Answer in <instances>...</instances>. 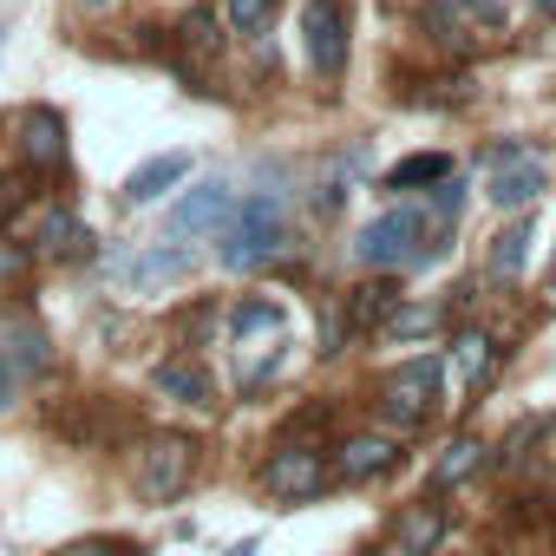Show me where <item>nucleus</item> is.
<instances>
[{
	"label": "nucleus",
	"mask_w": 556,
	"mask_h": 556,
	"mask_svg": "<svg viewBox=\"0 0 556 556\" xmlns=\"http://www.w3.org/2000/svg\"><path fill=\"white\" fill-rule=\"evenodd\" d=\"M302 34H308V60H315L321 73H341V60H348V21H341V0H308Z\"/></svg>",
	"instance_id": "nucleus-8"
},
{
	"label": "nucleus",
	"mask_w": 556,
	"mask_h": 556,
	"mask_svg": "<svg viewBox=\"0 0 556 556\" xmlns=\"http://www.w3.org/2000/svg\"><path fill=\"white\" fill-rule=\"evenodd\" d=\"M229 556H255V543H236V549H229Z\"/></svg>",
	"instance_id": "nucleus-26"
},
{
	"label": "nucleus",
	"mask_w": 556,
	"mask_h": 556,
	"mask_svg": "<svg viewBox=\"0 0 556 556\" xmlns=\"http://www.w3.org/2000/svg\"><path fill=\"white\" fill-rule=\"evenodd\" d=\"M53 556H138V543H125V536H79V543H66Z\"/></svg>",
	"instance_id": "nucleus-24"
},
{
	"label": "nucleus",
	"mask_w": 556,
	"mask_h": 556,
	"mask_svg": "<svg viewBox=\"0 0 556 556\" xmlns=\"http://www.w3.org/2000/svg\"><path fill=\"white\" fill-rule=\"evenodd\" d=\"M445 157L439 151H419V157H406V164H393L387 170V190H419V184H445Z\"/></svg>",
	"instance_id": "nucleus-18"
},
{
	"label": "nucleus",
	"mask_w": 556,
	"mask_h": 556,
	"mask_svg": "<svg viewBox=\"0 0 556 556\" xmlns=\"http://www.w3.org/2000/svg\"><path fill=\"white\" fill-rule=\"evenodd\" d=\"M268 249H275V197H255V203L242 210V223L223 236L216 262H223V268H255Z\"/></svg>",
	"instance_id": "nucleus-6"
},
{
	"label": "nucleus",
	"mask_w": 556,
	"mask_h": 556,
	"mask_svg": "<svg viewBox=\"0 0 556 556\" xmlns=\"http://www.w3.org/2000/svg\"><path fill=\"white\" fill-rule=\"evenodd\" d=\"M151 387H157L164 400L210 406V380H203V367H190V361H170V367H157V374H151Z\"/></svg>",
	"instance_id": "nucleus-13"
},
{
	"label": "nucleus",
	"mask_w": 556,
	"mask_h": 556,
	"mask_svg": "<svg viewBox=\"0 0 556 556\" xmlns=\"http://www.w3.org/2000/svg\"><path fill=\"white\" fill-rule=\"evenodd\" d=\"M0 361H8L14 374H47L53 354H47V334H40L34 321H14V328H8V354H0Z\"/></svg>",
	"instance_id": "nucleus-15"
},
{
	"label": "nucleus",
	"mask_w": 556,
	"mask_h": 556,
	"mask_svg": "<svg viewBox=\"0 0 556 556\" xmlns=\"http://www.w3.org/2000/svg\"><path fill=\"white\" fill-rule=\"evenodd\" d=\"M393 465V439H380V432H354V439H341V452H334V478H348V484H361V478H374V471H387Z\"/></svg>",
	"instance_id": "nucleus-10"
},
{
	"label": "nucleus",
	"mask_w": 556,
	"mask_h": 556,
	"mask_svg": "<svg viewBox=\"0 0 556 556\" xmlns=\"http://www.w3.org/2000/svg\"><path fill=\"white\" fill-rule=\"evenodd\" d=\"M400 308V289L393 282H367L354 295V328H387V315Z\"/></svg>",
	"instance_id": "nucleus-19"
},
{
	"label": "nucleus",
	"mask_w": 556,
	"mask_h": 556,
	"mask_svg": "<svg viewBox=\"0 0 556 556\" xmlns=\"http://www.w3.org/2000/svg\"><path fill=\"white\" fill-rule=\"evenodd\" d=\"M223 14H229L236 34H262L268 14H275V0H223Z\"/></svg>",
	"instance_id": "nucleus-23"
},
{
	"label": "nucleus",
	"mask_w": 556,
	"mask_h": 556,
	"mask_svg": "<svg viewBox=\"0 0 556 556\" xmlns=\"http://www.w3.org/2000/svg\"><path fill=\"white\" fill-rule=\"evenodd\" d=\"M387 334H400V341L439 334V308H393V315H387Z\"/></svg>",
	"instance_id": "nucleus-22"
},
{
	"label": "nucleus",
	"mask_w": 556,
	"mask_h": 556,
	"mask_svg": "<svg viewBox=\"0 0 556 556\" xmlns=\"http://www.w3.org/2000/svg\"><path fill=\"white\" fill-rule=\"evenodd\" d=\"M229 334H236V341H268V334H282V308H275V302H242V308L229 315Z\"/></svg>",
	"instance_id": "nucleus-17"
},
{
	"label": "nucleus",
	"mask_w": 556,
	"mask_h": 556,
	"mask_svg": "<svg viewBox=\"0 0 556 556\" xmlns=\"http://www.w3.org/2000/svg\"><path fill=\"white\" fill-rule=\"evenodd\" d=\"M484 164H491V203H497V210H523V203H536V190H543V164H536L530 151H517V144H491Z\"/></svg>",
	"instance_id": "nucleus-4"
},
{
	"label": "nucleus",
	"mask_w": 556,
	"mask_h": 556,
	"mask_svg": "<svg viewBox=\"0 0 556 556\" xmlns=\"http://www.w3.org/2000/svg\"><path fill=\"white\" fill-rule=\"evenodd\" d=\"M177 275H190V255L184 249H144L138 262H125V282L144 289V282H177Z\"/></svg>",
	"instance_id": "nucleus-14"
},
{
	"label": "nucleus",
	"mask_w": 556,
	"mask_h": 556,
	"mask_svg": "<svg viewBox=\"0 0 556 556\" xmlns=\"http://www.w3.org/2000/svg\"><path fill=\"white\" fill-rule=\"evenodd\" d=\"M321 484H328V465L315 445H275L262 465V491L275 504H308V497H321Z\"/></svg>",
	"instance_id": "nucleus-2"
},
{
	"label": "nucleus",
	"mask_w": 556,
	"mask_h": 556,
	"mask_svg": "<svg viewBox=\"0 0 556 556\" xmlns=\"http://www.w3.org/2000/svg\"><path fill=\"white\" fill-rule=\"evenodd\" d=\"M8 400H14V367L0 361V406H8Z\"/></svg>",
	"instance_id": "nucleus-25"
},
{
	"label": "nucleus",
	"mask_w": 556,
	"mask_h": 556,
	"mask_svg": "<svg viewBox=\"0 0 556 556\" xmlns=\"http://www.w3.org/2000/svg\"><path fill=\"white\" fill-rule=\"evenodd\" d=\"M79 8H112V0H79Z\"/></svg>",
	"instance_id": "nucleus-27"
},
{
	"label": "nucleus",
	"mask_w": 556,
	"mask_h": 556,
	"mask_svg": "<svg viewBox=\"0 0 556 556\" xmlns=\"http://www.w3.org/2000/svg\"><path fill=\"white\" fill-rule=\"evenodd\" d=\"M530 262V223H510L497 242H491V275H517Z\"/></svg>",
	"instance_id": "nucleus-20"
},
{
	"label": "nucleus",
	"mask_w": 556,
	"mask_h": 556,
	"mask_svg": "<svg viewBox=\"0 0 556 556\" xmlns=\"http://www.w3.org/2000/svg\"><path fill=\"white\" fill-rule=\"evenodd\" d=\"M439 8H458V0H439Z\"/></svg>",
	"instance_id": "nucleus-29"
},
{
	"label": "nucleus",
	"mask_w": 556,
	"mask_h": 556,
	"mask_svg": "<svg viewBox=\"0 0 556 556\" xmlns=\"http://www.w3.org/2000/svg\"><path fill=\"white\" fill-rule=\"evenodd\" d=\"M452 361H458V387L471 393V387L491 374V341H484V334H458V354H452Z\"/></svg>",
	"instance_id": "nucleus-21"
},
{
	"label": "nucleus",
	"mask_w": 556,
	"mask_h": 556,
	"mask_svg": "<svg viewBox=\"0 0 556 556\" xmlns=\"http://www.w3.org/2000/svg\"><path fill=\"white\" fill-rule=\"evenodd\" d=\"M549 439H556V419H549Z\"/></svg>",
	"instance_id": "nucleus-30"
},
{
	"label": "nucleus",
	"mask_w": 556,
	"mask_h": 556,
	"mask_svg": "<svg viewBox=\"0 0 556 556\" xmlns=\"http://www.w3.org/2000/svg\"><path fill=\"white\" fill-rule=\"evenodd\" d=\"M439 536H445V510L419 497V504H406V510L393 517V530H387V556H432Z\"/></svg>",
	"instance_id": "nucleus-9"
},
{
	"label": "nucleus",
	"mask_w": 556,
	"mask_h": 556,
	"mask_svg": "<svg viewBox=\"0 0 556 556\" xmlns=\"http://www.w3.org/2000/svg\"><path fill=\"white\" fill-rule=\"evenodd\" d=\"M190 471H197V445H190V439H177V432H164V439H151V445L138 452L131 484H138V497H144V504H170V497L190 484Z\"/></svg>",
	"instance_id": "nucleus-1"
},
{
	"label": "nucleus",
	"mask_w": 556,
	"mask_h": 556,
	"mask_svg": "<svg viewBox=\"0 0 556 556\" xmlns=\"http://www.w3.org/2000/svg\"><path fill=\"white\" fill-rule=\"evenodd\" d=\"M190 177V151H164V157H151V164H138L131 177H125V197L131 203H157L164 190H177Z\"/></svg>",
	"instance_id": "nucleus-11"
},
{
	"label": "nucleus",
	"mask_w": 556,
	"mask_h": 556,
	"mask_svg": "<svg viewBox=\"0 0 556 556\" xmlns=\"http://www.w3.org/2000/svg\"><path fill=\"white\" fill-rule=\"evenodd\" d=\"M413 236H419V216H413V210H393V216L367 223L354 249H361V262H367V268H387V262H406V255H419V249H413Z\"/></svg>",
	"instance_id": "nucleus-7"
},
{
	"label": "nucleus",
	"mask_w": 556,
	"mask_h": 556,
	"mask_svg": "<svg viewBox=\"0 0 556 556\" xmlns=\"http://www.w3.org/2000/svg\"><path fill=\"white\" fill-rule=\"evenodd\" d=\"M536 8H543V14H556V0H536Z\"/></svg>",
	"instance_id": "nucleus-28"
},
{
	"label": "nucleus",
	"mask_w": 556,
	"mask_h": 556,
	"mask_svg": "<svg viewBox=\"0 0 556 556\" xmlns=\"http://www.w3.org/2000/svg\"><path fill=\"white\" fill-rule=\"evenodd\" d=\"M478 465H484V439H452V445H445V458L432 465V491H445V484L471 478Z\"/></svg>",
	"instance_id": "nucleus-16"
},
{
	"label": "nucleus",
	"mask_w": 556,
	"mask_h": 556,
	"mask_svg": "<svg viewBox=\"0 0 556 556\" xmlns=\"http://www.w3.org/2000/svg\"><path fill=\"white\" fill-rule=\"evenodd\" d=\"M432 400H439V361H406V367H393L387 380H380V413L393 419V426H419L426 413H432Z\"/></svg>",
	"instance_id": "nucleus-3"
},
{
	"label": "nucleus",
	"mask_w": 556,
	"mask_h": 556,
	"mask_svg": "<svg viewBox=\"0 0 556 556\" xmlns=\"http://www.w3.org/2000/svg\"><path fill=\"white\" fill-rule=\"evenodd\" d=\"M14 151H21V164H34V170H60V164H66V118H60L53 105H27L21 125H14Z\"/></svg>",
	"instance_id": "nucleus-5"
},
{
	"label": "nucleus",
	"mask_w": 556,
	"mask_h": 556,
	"mask_svg": "<svg viewBox=\"0 0 556 556\" xmlns=\"http://www.w3.org/2000/svg\"><path fill=\"white\" fill-rule=\"evenodd\" d=\"M236 210V197L223 190V184H203V190H190L177 210H170V236H190V229H210V223H223Z\"/></svg>",
	"instance_id": "nucleus-12"
}]
</instances>
